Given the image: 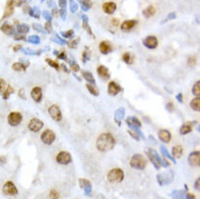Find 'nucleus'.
I'll return each instance as SVG.
<instances>
[{
	"label": "nucleus",
	"instance_id": "1",
	"mask_svg": "<svg viewBox=\"0 0 200 199\" xmlns=\"http://www.w3.org/2000/svg\"><path fill=\"white\" fill-rule=\"evenodd\" d=\"M97 149L102 152H106L111 150L115 145V139L110 133H103L97 139Z\"/></svg>",
	"mask_w": 200,
	"mask_h": 199
},
{
	"label": "nucleus",
	"instance_id": "2",
	"mask_svg": "<svg viewBox=\"0 0 200 199\" xmlns=\"http://www.w3.org/2000/svg\"><path fill=\"white\" fill-rule=\"evenodd\" d=\"M132 168L136 169V170H142V169L146 168L147 166V160L146 158L142 155H134L131 158V161H129Z\"/></svg>",
	"mask_w": 200,
	"mask_h": 199
},
{
	"label": "nucleus",
	"instance_id": "3",
	"mask_svg": "<svg viewBox=\"0 0 200 199\" xmlns=\"http://www.w3.org/2000/svg\"><path fill=\"white\" fill-rule=\"evenodd\" d=\"M124 178V173L121 169H112L108 173V180L111 183H119Z\"/></svg>",
	"mask_w": 200,
	"mask_h": 199
},
{
	"label": "nucleus",
	"instance_id": "4",
	"mask_svg": "<svg viewBox=\"0 0 200 199\" xmlns=\"http://www.w3.org/2000/svg\"><path fill=\"white\" fill-rule=\"evenodd\" d=\"M49 115L52 118V120L56 121V122H59V121L62 120V113H61V110L58 106L56 105H52L51 107L48 109Z\"/></svg>",
	"mask_w": 200,
	"mask_h": 199
},
{
	"label": "nucleus",
	"instance_id": "5",
	"mask_svg": "<svg viewBox=\"0 0 200 199\" xmlns=\"http://www.w3.org/2000/svg\"><path fill=\"white\" fill-rule=\"evenodd\" d=\"M22 122V115L19 112H11L8 116V123L11 126H18Z\"/></svg>",
	"mask_w": 200,
	"mask_h": 199
},
{
	"label": "nucleus",
	"instance_id": "6",
	"mask_svg": "<svg viewBox=\"0 0 200 199\" xmlns=\"http://www.w3.org/2000/svg\"><path fill=\"white\" fill-rule=\"evenodd\" d=\"M54 139H56V135H54V133L51 130H46L42 134V140L46 145H51L54 141Z\"/></svg>",
	"mask_w": 200,
	"mask_h": 199
},
{
	"label": "nucleus",
	"instance_id": "7",
	"mask_svg": "<svg viewBox=\"0 0 200 199\" xmlns=\"http://www.w3.org/2000/svg\"><path fill=\"white\" fill-rule=\"evenodd\" d=\"M42 126H44V123H42V121H40L39 119H32L31 121L28 122V130L32 132H38L39 130L42 129Z\"/></svg>",
	"mask_w": 200,
	"mask_h": 199
},
{
	"label": "nucleus",
	"instance_id": "8",
	"mask_svg": "<svg viewBox=\"0 0 200 199\" xmlns=\"http://www.w3.org/2000/svg\"><path fill=\"white\" fill-rule=\"evenodd\" d=\"M2 191L4 193V195H8V196H14L18 194L17 187H15V185L13 184L12 182H7L6 184L3 185Z\"/></svg>",
	"mask_w": 200,
	"mask_h": 199
},
{
	"label": "nucleus",
	"instance_id": "9",
	"mask_svg": "<svg viewBox=\"0 0 200 199\" xmlns=\"http://www.w3.org/2000/svg\"><path fill=\"white\" fill-rule=\"evenodd\" d=\"M71 161H72L71 155L67 151H61L57 156V162L60 164H69Z\"/></svg>",
	"mask_w": 200,
	"mask_h": 199
},
{
	"label": "nucleus",
	"instance_id": "10",
	"mask_svg": "<svg viewBox=\"0 0 200 199\" xmlns=\"http://www.w3.org/2000/svg\"><path fill=\"white\" fill-rule=\"evenodd\" d=\"M142 44L148 49H154L158 46V39H157L156 36H148L142 40Z\"/></svg>",
	"mask_w": 200,
	"mask_h": 199
},
{
	"label": "nucleus",
	"instance_id": "11",
	"mask_svg": "<svg viewBox=\"0 0 200 199\" xmlns=\"http://www.w3.org/2000/svg\"><path fill=\"white\" fill-rule=\"evenodd\" d=\"M188 162L192 166H200V151H194L188 157Z\"/></svg>",
	"mask_w": 200,
	"mask_h": 199
},
{
	"label": "nucleus",
	"instance_id": "12",
	"mask_svg": "<svg viewBox=\"0 0 200 199\" xmlns=\"http://www.w3.org/2000/svg\"><path fill=\"white\" fill-rule=\"evenodd\" d=\"M102 10L107 14H113L115 12V10H117V4L112 1L104 2L103 6H102Z\"/></svg>",
	"mask_w": 200,
	"mask_h": 199
},
{
	"label": "nucleus",
	"instance_id": "13",
	"mask_svg": "<svg viewBox=\"0 0 200 199\" xmlns=\"http://www.w3.org/2000/svg\"><path fill=\"white\" fill-rule=\"evenodd\" d=\"M136 25H137V21L136 20H127V21H124L121 24V29L123 32H129Z\"/></svg>",
	"mask_w": 200,
	"mask_h": 199
},
{
	"label": "nucleus",
	"instance_id": "14",
	"mask_svg": "<svg viewBox=\"0 0 200 199\" xmlns=\"http://www.w3.org/2000/svg\"><path fill=\"white\" fill-rule=\"evenodd\" d=\"M31 96L35 102H39L42 98V91L40 87H34L31 91Z\"/></svg>",
	"mask_w": 200,
	"mask_h": 199
},
{
	"label": "nucleus",
	"instance_id": "15",
	"mask_svg": "<svg viewBox=\"0 0 200 199\" xmlns=\"http://www.w3.org/2000/svg\"><path fill=\"white\" fill-rule=\"evenodd\" d=\"M158 136L159 138L161 139V141H163V143H170V140H171L172 138L171 133L167 131V130H161V131H159Z\"/></svg>",
	"mask_w": 200,
	"mask_h": 199
},
{
	"label": "nucleus",
	"instance_id": "16",
	"mask_svg": "<svg viewBox=\"0 0 200 199\" xmlns=\"http://www.w3.org/2000/svg\"><path fill=\"white\" fill-rule=\"evenodd\" d=\"M97 72H98L99 77H101L102 79H108L110 77V72L104 65H99L97 68Z\"/></svg>",
	"mask_w": 200,
	"mask_h": 199
},
{
	"label": "nucleus",
	"instance_id": "17",
	"mask_svg": "<svg viewBox=\"0 0 200 199\" xmlns=\"http://www.w3.org/2000/svg\"><path fill=\"white\" fill-rule=\"evenodd\" d=\"M120 90H121V88H120V86L118 85L115 82H110L108 85V93L110 94L111 96H115L118 95V94L120 93Z\"/></svg>",
	"mask_w": 200,
	"mask_h": 199
},
{
	"label": "nucleus",
	"instance_id": "18",
	"mask_svg": "<svg viewBox=\"0 0 200 199\" xmlns=\"http://www.w3.org/2000/svg\"><path fill=\"white\" fill-rule=\"evenodd\" d=\"M14 4H15V0H9L8 3H7L6 10H4L3 18H8L12 14L13 10H14Z\"/></svg>",
	"mask_w": 200,
	"mask_h": 199
},
{
	"label": "nucleus",
	"instance_id": "19",
	"mask_svg": "<svg viewBox=\"0 0 200 199\" xmlns=\"http://www.w3.org/2000/svg\"><path fill=\"white\" fill-rule=\"evenodd\" d=\"M0 29L2 31V33L7 34V35H14V27L9 24V23H3Z\"/></svg>",
	"mask_w": 200,
	"mask_h": 199
},
{
	"label": "nucleus",
	"instance_id": "20",
	"mask_svg": "<svg viewBox=\"0 0 200 199\" xmlns=\"http://www.w3.org/2000/svg\"><path fill=\"white\" fill-rule=\"evenodd\" d=\"M99 49H100V52H101V54H109V52L112 51V47H111V45L109 44L108 42L100 43Z\"/></svg>",
	"mask_w": 200,
	"mask_h": 199
},
{
	"label": "nucleus",
	"instance_id": "21",
	"mask_svg": "<svg viewBox=\"0 0 200 199\" xmlns=\"http://www.w3.org/2000/svg\"><path fill=\"white\" fill-rule=\"evenodd\" d=\"M126 123L129 125V126L136 127V129H139V127L142 126V123L139 122V120L136 119V118H134V116H129V118L126 120Z\"/></svg>",
	"mask_w": 200,
	"mask_h": 199
},
{
	"label": "nucleus",
	"instance_id": "22",
	"mask_svg": "<svg viewBox=\"0 0 200 199\" xmlns=\"http://www.w3.org/2000/svg\"><path fill=\"white\" fill-rule=\"evenodd\" d=\"M154 13H156V8H154L153 6H149L147 7L146 9H145L144 11H142V14H144L145 18H147V19H149V18H151L152 15H154Z\"/></svg>",
	"mask_w": 200,
	"mask_h": 199
},
{
	"label": "nucleus",
	"instance_id": "23",
	"mask_svg": "<svg viewBox=\"0 0 200 199\" xmlns=\"http://www.w3.org/2000/svg\"><path fill=\"white\" fill-rule=\"evenodd\" d=\"M190 108L195 111H200V96H196V98L190 101Z\"/></svg>",
	"mask_w": 200,
	"mask_h": 199
},
{
	"label": "nucleus",
	"instance_id": "24",
	"mask_svg": "<svg viewBox=\"0 0 200 199\" xmlns=\"http://www.w3.org/2000/svg\"><path fill=\"white\" fill-rule=\"evenodd\" d=\"M158 181H159V183H160L161 185H164V184L170 183L172 180L170 178L169 173H163V174H161V175H158Z\"/></svg>",
	"mask_w": 200,
	"mask_h": 199
},
{
	"label": "nucleus",
	"instance_id": "25",
	"mask_svg": "<svg viewBox=\"0 0 200 199\" xmlns=\"http://www.w3.org/2000/svg\"><path fill=\"white\" fill-rule=\"evenodd\" d=\"M79 185H81L82 188L85 189L86 194L90 193V191H92V185H90V183L88 182V181L84 180V178H83V180H79Z\"/></svg>",
	"mask_w": 200,
	"mask_h": 199
},
{
	"label": "nucleus",
	"instance_id": "26",
	"mask_svg": "<svg viewBox=\"0 0 200 199\" xmlns=\"http://www.w3.org/2000/svg\"><path fill=\"white\" fill-rule=\"evenodd\" d=\"M192 124H190V123H185V124H183L181 126L179 133H181V135H186V134H188V133L192 132Z\"/></svg>",
	"mask_w": 200,
	"mask_h": 199
},
{
	"label": "nucleus",
	"instance_id": "27",
	"mask_svg": "<svg viewBox=\"0 0 200 199\" xmlns=\"http://www.w3.org/2000/svg\"><path fill=\"white\" fill-rule=\"evenodd\" d=\"M172 155L174 158H179L183 155V147L182 146H174L172 149Z\"/></svg>",
	"mask_w": 200,
	"mask_h": 199
},
{
	"label": "nucleus",
	"instance_id": "28",
	"mask_svg": "<svg viewBox=\"0 0 200 199\" xmlns=\"http://www.w3.org/2000/svg\"><path fill=\"white\" fill-rule=\"evenodd\" d=\"M28 14L33 18H36V19H39L40 17V10L37 8V7H34V8H31L28 11Z\"/></svg>",
	"mask_w": 200,
	"mask_h": 199
},
{
	"label": "nucleus",
	"instance_id": "29",
	"mask_svg": "<svg viewBox=\"0 0 200 199\" xmlns=\"http://www.w3.org/2000/svg\"><path fill=\"white\" fill-rule=\"evenodd\" d=\"M26 66L27 65H24L23 63L21 62H17V63H13L12 69L14 71H17V72H23V71L26 70Z\"/></svg>",
	"mask_w": 200,
	"mask_h": 199
},
{
	"label": "nucleus",
	"instance_id": "30",
	"mask_svg": "<svg viewBox=\"0 0 200 199\" xmlns=\"http://www.w3.org/2000/svg\"><path fill=\"white\" fill-rule=\"evenodd\" d=\"M86 87H87V89L89 90V93L90 94H92L94 96H98L99 95V90H98V88L95 86V84H87L86 85Z\"/></svg>",
	"mask_w": 200,
	"mask_h": 199
},
{
	"label": "nucleus",
	"instance_id": "31",
	"mask_svg": "<svg viewBox=\"0 0 200 199\" xmlns=\"http://www.w3.org/2000/svg\"><path fill=\"white\" fill-rule=\"evenodd\" d=\"M82 75H83L84 79H85L87 82H89V83H92V84H95V83H96V81H95L94 76H92V75L90 74L89 72H86V71H84V72L82 73Z\"/></svg>",
	"mask_w": 200,
	"mask_h": 199
},
{
	"label": "nucleus",
	"instance_id": "32",
	"mask_svg": "<svg viewBox=\"0 0 200 199\" xmlns=\"http://www.w3.org/2000/svg\"><path fill=\"white\" fill-rule=\"evenodd\" d=\"M123 61H124L125 63H127V64H133V62H134V57L132 56L131 54L126 52V54H123Z\"/></svg>",
	"mask_w": 200,
	"mask_h": 199
},
{
	"label": "nucleus",
	"instance_id": "33",
	"mask_svg": "<svg viewBox=\"0 0 200 199\" xmlns=\"http://www.w3.org/2000/svg\"><path fill=\"white\" fill-rule=\"evenodd\" d=\"M81 3H82V9H83L84 11H88L92 8V1H90V0H82Z\"/></svg>",
	"mask_w": 200,
	"mask_h": 199
},
{
	"label": "nucleus",
	"instance_id": "34",
	"mask_svg": "<svg viewBox=\"0 0 200 199\" xmlns=\"http://www.w3.org/2000/svg\"><path fill=\"white\" fill-rule=\"evenodd\" d=\"M18 32H19L20 34H26L27 32L29 31V27L27 26L26 24H20L18 25Z\"/></svg>",
	"mask_w": 200,
	"mask_h": 199
},
{
	"label": "nucleus",
	"instance_id": "35",
	"mask_svg": "<svg viewBox=\"0 0 200 199\" xmlns=\"http://www.w3.org/2000/svg\"><path fill=\"white\" fill-rule=\"evenodd\" d=\"M11 94H13V87L9 85L6 90H4V93L2 94V98H3V99H8V98L10 97Z\"/></svg>",
	"mask_w": 200,
	"mask_h": 199
},
{
	"label": "nucleus",
	"instance_id": "36",
	"mask_svg": "<svg viewBox=\"0 0 200 199\" xmlns=\"http://www.w3.org/2000/svg\"><path fill=\"white\" fill-rule=\"evenodd\" d=\"M192 94L195 96H200V81H198L192 86Z\"/></svg>",
	"mask_w": 200,
	"mask_h": 199
},
{
	"label": "nucleus",
	"instance_id": "37",
	"mask_svg": "<svg viewBox=\"0 0 200 199\" xmlns=\"http://www.w3.org/2000/svg\"><path fill=\"white\" fill-rule=\"evenodd\" d=\"M27 40H28L29 43H32V44H35V45H38L40 43L39 37H38V36H36V35L29 36V37L27 38Z\"/></svg>",
	"mask_w": 200,
	"mask_h": 199
},
{
	"label": "nucleus",
	"instance_id": "38",
	"mask_svg": "<svg viewBox=\"0 0 200 199\" xmlns=\"http://www.w3.org/2000/svg\"><path fill=\"white\" fill-rule=\"evenodd\" d=\"M46 62H47V63H49V64L51 65L52 68L57 69V70H59V69H60V66H59V64H58V63H57L56 61L51 60V59H46Z\"/></svg>",
	"mask_w": 200,
	"mask_h": 199
},
{
	"label": "nucleus",
	"instance_id": "39",
	"mask_svg": "<svg viewBox=\"0 0 200 199\" xmlns=\"http://www.w3.org/2000/svg\"><path fill=\"white\" fill-rule=\"evenodd\" d=\"M161 151H162V154L164 155L165 157H168V158H169V159H171L173 162H175V159H174V158H172V157H171V155L169 154V151H168V150H167V148H165V147H161Z\"/></svg>",
	"mask_w": 200,
	"mask_h": 199
},
{
	"label": "nucleus",
	"instance_id": "40",
	"mask_svg": "<svg viewBox=\"0 0 200 199\" xmlns=\"http://www.w3.org/2000/svg\"><path fill=\"white\" fill-rule=\"evenodd\" d=\"M6 87H7V83L4 79H0V93H3L4 90H6Z\"/></svg>",
	"mask_w": 200,
	"mask_h": 199
},
{
	"label": "nucleus",
	"instance_id": "41",
	"mask_svg": "<svg viewBox=\"0 0 200 199\" xmlns=\"http://www.w3.org/2000/svg\"><path fill=\"white\" fill-rule=\"evenodd\" d=\"M45 31L48 32V33H51V32H52L51 21H47V22H46V25H45Z\"/></svg>",
	"mask_w": 200,
	"mask_h": 199
},
{
	"label": "nucleus",
	"instance_id": "42",
	"mask_svg": "<svg viewBox=\"0 0 200 199\" xmlns=\"http://www.w3.org/2000/svg\"><path fill=\"white\" fill-rule=\"evenodd\" d=\"M77 8H78V4H77L76 2H74L73 0H72L71 4H70V9H71V11H72V12H76Z\"/></svg>",
	"mask_w": 200,
	"mask_h": 199
},
{
	"label": "nucleus",
	"instance_id": "43",
	"mask_svg": "<svg viewBox=\"0 0 200 199\" xmlns=\"http://www.w3.org/2000/svg\"><path fill=\"white\" fill-rule=\"evenodd\" d=\"M51 39L53 40V42H57V43H59V44H61V45L65 44V40H61V38L59 37L58 35H56V36H52V37H51Z\"/></svg>",
	"mask_w": 200,
	"mask_h": 199
},
{
	"label": "nucleus",
	"instance_id": "44",
	"mask_svg": "<svg viewBox=\"0 0 200 199\" xmlns=\"http://www.w3.org/2000/svg\"><path fill=\"white\" fill-rule=\"evenodd\" d=\"M33 27H34V28L36 29V31L40 32V33H45V32H46V31H45V29H44V27L42 26V25H39V24H36V23H35V24H33Z\"/></svg>",
	"mask_w": 200,
	"mask_h": 199
},
{
	"label": "nucleus",
	"instance_id": "45",
	"mask_svg": "<svg viewBox=\"0 0 200 199\" xmlns=\"http://www.w3.org/2000/svg\"><path fill=\"white\" fill-rule=\"evenodd\" d=\"M42 17L45 18L46 21H51V19H52V15L50 14L48 11H44V12H42Z\"/></svg>",
	"mask_w": 200,
	"mask_h": 199
},
{
	"label": "nucleus",
	"instance_id": "46",
	"mask_svg": "<svg viewBox=\"0 0 200 199\" xmlns=\"http://www.w3.org/2000/svg\"><path fill=\"white\" fill-rule=\"evenodd\" d=\"M129 134H132V137H133V138H135V139H137V140H138V139H139L140 138V136H139V135H140V133H137V132H133V131H129Z\"/></svg>",
	"mask_w": 200,
	"mask_h": 199
},
{
	"label": "nucleus",
	"instance_id": "47",
	"mask_svg": "<svg viewBox=\"0 0 200 199\" xmlns=\"http://www.w3.org/2000/svg\"><path fill=\"white\" fill-rule=\"evenodd\" d=\"M73 34H74V32L72 31V29H70V31H68L67 33H63L62 35L64 36L65 38H71L72 36H73Z\"/></svg>",
	"mask_w": 200,
	"mask_h": 199
},
{
	"label": "nucleus",
	"instance_id": "48",
	"mask_svg": "<svg viewBox=\"0 0 200 199\" xmlns=\"http://www.w3.org/2000/svg\"><path fill=\"white\" fill-rule=\"evenodd\" d=\"M59 1V6H60L61 9H65L67 7V0H58Z\"/></svg>",
	"mask_w": 200,
	"mask_h": 199
},
{
	"label": "nucleus",
	"instance_id": "49",
	"mask_svg": "<svg viewBox=\"0 0 200 199\" xmlns=\"http://www.w3.org/2000/svg\"><path fill=\"white\" fill-rule=\"evenodd\" d=\"M54 54H56L57 56H58L60 59H65V52H64V51H61V52H59V51H54Z\"/></svg>",
	"mask_w": 200,
	"mask_h": 199
},
{
	"label": "nucleus",
	"instance_id": "50",
	"mask_svg": "<svg viewBox=\"0 0 200 199\" xmlns=\"http://www.w3.org/2000/svg\"><path fill=\"white\" fill-rule=\"evenodd\" d=\"M49 197H50V198H59V194L57 193L56 191H50Z\"/></svg>",
	"mask_w": 200,
	"mask_h": 199
},
{
	"label": "nucleus",
	"instance_id": "51",
	"mask_svg": "<svg viewBox=\"0 0 200 199\" xmlns=\"http://www.w3.org/2000/svg\"><path fill=\"white\" fill-rule=\"evenodd\" d=\"M196 58L195 57H190L189 59H188V63H189V65H194L195 63H196Z\"/></svg>",
	"mask_w": 200,
	"mask_h": 199
},
{
	"label": "nucleus",
	"instance_id": "52",
	"mask_svg": "<svg viewBox=\"0 0 200 199\" xmlns=\"http://www.w3.org/2000/svg\"><path fill=\"white\" fill-rule=\"evenodd\" d=\"M60 13H61V18H62V20H65V18H67V11H65V9H61Z\"/></svg>",
	"mask_w": 200,
	"mask_h": 199
},
{
	"label": "nucleus",
	"instance_id": "53",
	"mask_svg": "<svg viewBox=\"0 0 200 199\" xmlns=\"http://www.w3.org/2000/svg\"><path fill=\"white\" fill-rule=\"evenodd\" d=\"M195 188L200 191V177L196 181V182H195Z\"/></svg>",
	"mask_w": 200,
	"mask_h": 199
},
{
	"label": "nucleus",
	"instance_id": "54",
	"mask_svg": "<svg viewBox=\"0 0 200 199\" xmlns=\"http://www.w3.org/2000/svg\"><path fill=\"white\" fill-rule=\"evenodd\" d=\"M77 44H78V39H76V40H75V42H74V40H72V42L69 44V46H70V47H71V48H75V47H76V45H77Z\"/></svg>",
	"mask_w": 200,
	"mask_h": 199
},
{
	"label": "nucleus",
	"instance_id": "55",
	"mask_svg": "<svg viewBox=\"0 0 200 199\" xmlns=\"http://www.w3.org/2000/svg\"><path fill=\"white\" fill-rule=\"evenodd\" d=\"M71 68H72V70L74 71V72H77V71L79 70V66L76 64V63H72V65H71Z\"/></svg>",
	"mask_w": 200,
	"mask_h": 199
},
{
	"label": "nucleus",
	"instance_id": "56",
	"mask_svg": "<svg viewBox=\"0 0 200 199\" xmlns=\"http://www.w3.org/2000/svg\"><path fill=\"white\" fill-rule=\"evenodd\" d=\"M167 109H168V110H169V111H173L174 110V107H173V104H171V102H170V104H168L167 105Z\"/></svg>",
	"mask_w": 200,
	"mask_h": 199
},
{
	"label": "nucleus",
	"instance_id": "57",
	"mask_svg": "<svg viewBox=\"0 0 200 199\" xmlns=\"http://www.w3.org/2000/svg\"><path fill=\"white\" fill-rule=\"evenodd\" d=\"M14 38L17 40H24L25 39V37L23 35H17V36H14Z\"/></svg>",
	"mask_w": 200,
	"mask_h": 199
},
{
	"label": "nucleus",
	"instance_id": "58",
	"mask_svg": "<svg viewBox=\"0 0 200 199\" xmlns=\"http://www.w3.org/2000/svg\"><path fill=\"white\" fill-rule=\"evenodd\" d=\"M58 15H59V11L53 9V10H52V17H58Z\"/></svg>",
	"mask_w": 200,
	"mask_h": 199
},
{
	"label": "nucleus",
	"instance_id": "59",
	"mask_svg": "<svg viewBox=\"0 0 200 199\" xmlns=\"http://www.w3.org/2000/svg\"><path fill=\"white\" fill-rule=\"evenodd\" d=\"M172 19H175V13H171V14L168 15V20H172Z\"/></svg>",
	"mask_w": 200,
	"mask_h": 199
},
{
	"label": "nucleus",
	"instance_id": "60",
	"mask_svg": "<svg viewBox=\"0 0 200 199\" xmlns=\"http://www.w3.org/2000/svg\"><path fill=\"white\" fill-rule=\"evenodd\" d=\"M20 49H22V46H20V45L15 46V47L13 48V50H14V51H19Z\"/></svg>",
	"mask_w": 200,
	"mask_h": 199
},
{
	"label": "nucleus",
	"instance_id": "61",
	"mask_svg": "<svg viewBox=\"0 0 200 199\" xmlns=\"http://www.w3.org/2000/svg\"><path fill=\"white\" fill-rule=\"evenodd\" d=\"M177 99H178L179 102H183V96H182V94H179V95H177Z\"/></svg>",
	"mask_w": 200,
	"mask_h": 199
},
{
	"label": "nucleus",
	"instance_id": "62",
	"mask_svg": "<svg viewBox=\"0 0 200 199\" xmlns=\"http://www.w3.org/2000/svg\"><path fill=\"white\" fill-rule=\"evenodd\" d=\"M113 22V25H118L119 24V20H112Z\"/></svg>",
	"mask_w": 200,
	"mask_h": 199
},
{
	"label": "nucleus",
	"instance_id": "63",
	"mask_svg": "<svg viewBox=\"0 0 200 199\" xmlns=\"http://www.w3.org/2000/svg\"><path fill=\"white\" fill-rule=\"evenodd\" d=\"M198 131L200 132V126H198Z\"/></svg>",
	"mask_w": 200,
	"mask_h": 199
}]
</instances>
